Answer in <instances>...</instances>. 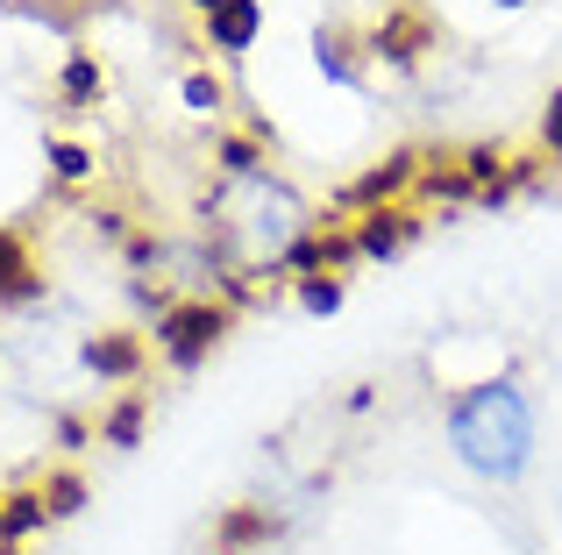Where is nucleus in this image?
Instances as JSON below:
<instances>
[{
  "label": "nucleus",
  "mask_w": 562,
  "mask_h": 555,
  "mask_svg": "<svg viewBox=\"0 0 562 555\" xmlns=\"http://www.w3.org/2000/svg\"><path fill=\"white\" fill-rule=\"evenodd\" d=\"M441 434H449V456L463 463L477 485L513 491L527 471H535L541 406H535V392H527L513 371L470 377V385H456L449 406H441Z\"/></svg>",
  "instance_id": "nucleus-1"
},
{
  "label": "nucleus",
  "mask_w": 562,
  "mask_h": 555,
  "mask_svg": "<svg viewBox=\"0 0 562 555\" xmlns=\"http://www.w3.org/2000/svg\"><path fill=\"white\" fill-rule=\"evenodd\" d=\"M235 328V306L214 299V292H179V299L157 306V328H150V349L165 371H200L206 356L221 349V335Z\"/></svg>",
  "instance_id": "nucleus-2"
},
{
  "label": "nucleus",
  "mask_w": 562,
  "mask_h": 555,
  "mask_svg": "<svg viewBox=\"0 0 562 555\" xmlns=\"http://www.w3.org/2000/svg\"><path fill=\"white\" fill-rule=\"evenodd\" d=\"M263 29H271V8H263V0H221V8L200 14V43H206V57H221V65H243V57L263 43Z\"/></svg>",
  "instance_id": "nucleus-3"
},
{
  "label": "nucleus",
  "mask_w": 562,
  "mask_h": 555,
  "mask_svg": "<svg viewBox=\"0 0 562 555\" xmlns=\"http://www.w3.org/2000/svg\"><path fill=\"white\" fill-rule=\"evenodd\" d=\"M413 236H420V207H413V200H392V207H363L357 222H349L357 264H384V257H398Z\"/></svg>",
  "instance_id": "nucleus-4"
},
{
  "label": "nucleus",
  "mask_w": 562,
  "mask_h": 555,
  "mask_svg": "<svg viewBox=\"0 0 562 555\" xmlns=\"http://www.w3.org/2000/svg\"><path fill=\"white\" fill-rule=\"evenodd\" d=\"M86 371L93 377H108V385H136L143 371H150V335H128V328H108V335H86Z\"/></svg>",
  "instance_id": "nucleus-5"
},
{
  "label": "nucleus",
  "mask_w": 562,
  "mask_h": 555,
  "mask_svg": "<svg viewBox=\"0 0 562 555\" xmlns=\"http://www.w3.org/2000/svg\"><path fill=\"white\" fill-rule=\"evenodd\" d=\"M420 50H427V22L413 8H392L371 36H363V57H371V65H420Z\"/></svg>",
  "instance_id": "nucleus-6"
},
{
  "label": "nucleus",
  "mask_w": 562,
  "mask_h": 555,
  "mask_svg": "<svg viewBox=\"0 0 562 555\" xmlns=\"http://www.w3.org/2000/svg\"><path fill=\"white\" fill-rule=\"evenodd\" d=\"M278 534V513L271 506H228L214 520V555H249V548H271Z\"/></svg>",
  "instance_id": "nucleus-7"
},
{
  "label": "nucleus",
  "mask_w": 562,
  "mask_h": 555,
  "mask_svg": "<svg viewBox=\"0 0 562 555\" xmlns=\"http://www.w3.org/2000/svg\"><path fill=\"white\" fill-rule=\"evenodd\" d=\"M43 292V271H36V250H29L22 228H0V299L8 306H29Z\"/></svg>",
  "instance_id": "nucleus-8"
},
{
  "label": "nucleus",
  "mask_w": 562,
  "mask_h": 555,
  "mask_svg": "<svg viewBox=\"0 0 562 555\" xmlns=\"http://www.w3.org/2000/svg\"><path fill=\"white\" fill-rule=\"evenodd\" d=\"M43 528H57L50 499H43V477H36V485H22V491H0V542L22 548L29 534H43Z\"/></svg>",
  "instance_id": "nucleus-9"
},
{
  "label": "nucleus",
  "mask_w": 562,
  "mask_h": 555,
  "mask_svg": "<svg viewBox=\"0 0 562 555\" xmlns=\"http://www.w3.org/2000/svg\"><path fill=\"white\" fill-rule=\"evenodd\" d=\"M143 428H150V399H143V392H122V399L93 420V442L100 449H136Z\"/></svg>",
  "instance_id": "nucleus-10"
},
{
  "label": "nucleus",
  "mask_w": 562,
  "mask_h": 555,
  "mask_svg": "<svg viewBox=\"0 0 562 555\" xmlns=\"http://www.w3.org/2000/svg\"><path fill=\"white\" fill-rule=\"evenodd\" d=\"M363 43H342V36H314V71L328 86H342V93H363Z\"/></svg>",
  "instance_id": "nucleus-11"
},
{
  "label": "nucleus",
  "mask_w": 562,
  "mask_h": 555,
  "mask_svg": "<svg viewBox=\"0 0 562 555\" xmlns=\"http://www.w3.org/2000/svg\"><path fill=\"white\" fill-rule=\"evenodd\" d=\"M285 285H292V306H300L306 320L342 314V299H349V278H335V271H306V278H285Z\"/></svg>",
  "instance_id": "nucleus-12"
},
{
  "label": "nucleus",
  "mask_w": 562,
  "mask_h": 555,
  "mask_svg": "<svg viewBox=\"0 0 562 555\" xmlns=\"http://www.w3.org/2000/svg\"><path fill=\"white\" fill-rule=\"evenodd\" d=\"M100 86H108V79H100V57L71 43V50H65V65H57V100H65V107H93V100H100Z\"/></svg>",
  "instance_id": "nucleus-13"
},
{
  "label": "nucleus",
  "mask_w": 562,
  "mask_h": 555,
  "mask_svg": "<svg viewBox=\"0 0 562 555\" xmlns=\"http://www.w3.org/2000/svg\"><path fill=\"white\" fill-rule=\"evenodd\" d=\"M179 100L200 122H221L228 114V79H214V65H192V71H179Z\"/></svg>",
  "instance_id": "nucleus-14"
},
{
  "label": "nucleus",
  "mask_w": 562,
  "mask_h": 555,
  "mask_svg": "<svg viewBox=\"0 0 562 555\" xmlns=\"http://www.w3.org/2000/svg\"><path fill=\"white\" fill-rule=\"evenodd\" d=\"M43 165H50L57 185H86L100 171V157L86 150V143H71V136H50V143H43Z\"/></svg>",
  "instance_id": "nucleus-15"
},
{
  "label": "nucleus",
  "mask_w": 562,
  "mask_h": 555,
  "mask_svg": "<svg viewBox=\"0 0 562 555\" xmlns=\"http://www.w3.org/2000/svg\"><path fill=\"white\" fill-rule=\"evenodd\" d=\"M43 499H50L57 520H71V513L86 506V477H79V471H43Z\"/></svg>",
  "instance_id": "nucleus-16"
},
{
  "label": "nucleus",
  "mask_w": 562,
  "mask_h": 555,
  "mask_svg": "<svg viewBox=\"0 0 562 555\" xmlns=\"http://www.w3.org/2000/svg\"><path fill=\"white\" fill-rule=\"evenodd\" d=\"M541 143H549V157L562 165V93H549V107H541Z\"/></svg>",
  "instance_id": "nucleus-17"
},
{
  "label": "nucleus",
  "mask_w": 562,
  "mask_h": 555,
  "mask_svg": "<svg viewBox=\"0 0 562 555\" xmlns=\"http://www.w3.org/2000/svg\"><path fill=\"white\" fill-rule=\"evenodd\" d=\"M57 442H65V449H86V442H93V428H86L79 414H57Z\"/></svg>",
  "instance_id": "nucleus-18"
},
{
  "label": "nucleus",
  "mask_w": 562,
  "mask_h": 555,
  "mask_svg": "<svg viewBox=\"0 0 562 555\" xmlns=\"http://www.w3.org/2000/svg\"><path fill=\"white\" fill-rule=\"evenodd\" d=\"M186 8H192V14H206V8H221V0H186Z\"/></svg>",
  "instance_id": "nucleus-19"
},
{
  "label": "nucleus",
  "mask_w": 562,
  "mask_h": 555,
  "mask_svg": "<svg viewBox=\"0 0 562 555\" xmlns=\"http://www.w3.org/2000/svg\"><path fill=\"white\" fill-rule=\"evenodd\" d=\"M0 14H14V0H0Z\"/></svg>",
  "instance_id": "nucleus-20"
}]
</instances>
